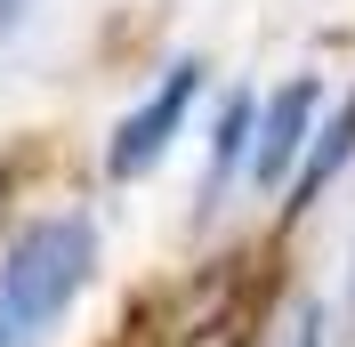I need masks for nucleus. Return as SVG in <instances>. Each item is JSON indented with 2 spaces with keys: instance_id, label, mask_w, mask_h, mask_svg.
Masks as SVG:
<instances>
[{
  "instance_id": "4",
  "label": "nucleus",
  "mask_w": 355,
  "mask_h": 347,
  "mask_svg": "<svg viewBox=\"0 0 355 347\" xmlns=\"http://www.w3.org/2000/svg\"><path fill=\"white\" fill-rule=\"evenodd\" d=\"M347 153H355V97H347V105H339V121H331V130L315 137L307 170H299V202H307V194H323V186H331V178H339V162H347Z\"/></svg>"
},
{
  "instance_id": "5",
  "label": "nucleus",
  "mask_w": 355,
  "mask_h": 347,
  "mask_svg": "<svg viewBox=\"0 0 355 347\" xmlns=\"http://www.w3.org/2000/svg\"><path fill=\"white\" fill-rule=\"evenodd\" d=\"M243 137H250V105L234 97V105H226V121H218V162H234V146H243Z\"/></svg>"
},
{
  "instance_id": "6",
  "label": "nucleus",
  "mask_w": 355,
  "mask_h": 347,
  "mask_svg": "<svg viewBox=\"0 0 355 347\" xmlns=\"http://www.w3.org/2000/svg\"><path fill=\"white\" fill-rule=\"evenodd\" d=\"M8 17H17V0H0V24H8Z\"/></svg>"
},
{
  "instance_id": "7",
  "label": "nucleus",
  "mask_w": 355,
  "mask_h": 347,
  "mask_svg": "<svg viewBox=\"0 0 355 347\" xmlns=\"http://www.w3.org/2000/svg\"><path fill=\"white\" fill-rule=\"evenodd\" d=\"M0 347H8V315H0Z\"/></svg>"
},
{
  "instance_id": "1",
  "label": "nucleus",
  "mask_w": 355,
  "mask_h": 347,
  "mask_svg": "<svg viewBox=\"0 0 355 347\" xmlns=\"http://www.w3.org/2000/svg\"><path fill=\"white\" fill-rule=\"evenodd\" d=\"M89 266H97L89 218H41V226H24V235L8 242V259H0V315H8V331L57 323V315L81 299Z\"/></svg>"
},
{
  "instance_id": "2",
  "label": "nucleus",
  "mask_w": 355,
  "mask_h": 347,
  "mask_svg": "<svg viewBox=\"0 0 355 347\" xmlns=\"http://www.w3.org/2000/svg\"><path fill=\"white\" fill-rule=\"evenodd\" d=\"M194 89H202V65H170L162 73V89L146 97V105L113 130V153H105V170L113 178H137V170H154L162 153H170L178 121H186V105H194Z\"/></svg>"
},
{
  "instance_id": "3",
  "label": "nucleus",
  "mask_w": 355,
  "mask_h": 347,
  "mask_svg": "<svg viewBox=\"0 0 355 347\" xmlns=\"http://www.w3.org/2000/svg\"><path fill=\"white\" fill-rule=\"evenodd\" d=\"M315 105H323V81L299 73V81H283L275 97H266V113L250 121V137H259V146H250V170H259L266 186H275V178L299 162V146L315 137Z\"/></svg>"
}]
</instances>
